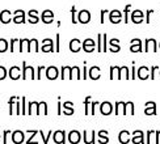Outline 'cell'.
<instances>
[{"label": "cell", "mask_w": 160, "mask_h": 144, "mask_svg": "<svg viewBox=\"0 0 160 144\" xmlns=\"http://www.w3.org/2000/svg\"><path fill=\"white\" fill-rule=\"evenodd\" d=\"M137 77L141 79V80H147L150 79V68L146 67V65H141L137 70Z\"/></svg>", "instance_id": "5bb4252c"}, {"label": "cell", "mask_w": 160, "mask_h": 144, "mask_svg": "<svg viewBox=\"0 0 160 144\" xmlns=\"http://www.w3.org/2000/svg\"><path fill=\"white\" fill-rule=\"evenodd\" d=\"M156 71H159L158 65H152V67L150 68V79L151 80H155L156 79Z\"/></svg>", "instance_id": "b9f144b4"}, {"label": "cell", "mask_w": 160, "mask_h": 144, "mask_svg": "<svg viewBox=\"0 0 160 144\" xmlns=\"http://www.w3.org/2000/svg\"><path fill=\"white\" fill-rule=\"evenodd\" d=\"M137 79V68H135V62H132V67H131V80Z\"/></svg>", "instance_id": "f907efd6"}, {"label": "cell", "mask_w": 160, "mask_h": 144, "mask_svg": "<svg viewBox=\"0 0 160 144\" xmlns=\"http://www.w3.org/2000/svg\"><path fill=\"white\" fill-rule=\"evenodd\" d=\"M109 51L110 52H119L121 51V46H119V39L112 38L109 41Z\"/></svg>", "instance_id": "83f0119b"}, {"label": "cell", "mask_w": 160, "mask_h": 144, "mask_svg": "<svg viewBox=\"0 0 160 144\" xmlns=\"http://www.w3.org/2000/svg\"><path fill=\"white\" fill-rule=\"evenodd\" d=\"M82 79H88V70H87V62H84V67H83V74H82Z\"/></svg>", "instance_id": "db71d44e"}, {"label": "cell", "mask_w": 160, "mask_h": 144, "mask_svg": "<svg viewBox=\"0 0 160 144\" xmlns=\"http://www.w3.org/2000/svg\"><path fill=\"white\" fill-rule=\"evenodd\" d=\"M16 49H17V51H18V49H20V39L12 38L11 41H9V50H11L12 52H15Z\"/></svg>", "instance_id": "836d02e7"}, {"label": "cell", "mask_w": 160, "mask_h": 144, "mask_svg": "<svg viewBox=\"0 0 160 144\" xmlns=\"http://www.w3.org/2000/svg\"><path fill=\"white\" fill-rule=\"evenodd\" d=\"M131 143L132 144H143L144 143V132L142 130H135L131 135Z\"/></svg>", "instance_id": "52a82bcc"}, {"label": "cell", "mask_w": 160, "mask_h": 144, "mask_svg": "<svg viewBox=\"0 0 160 144\" xmlns=\"http://www.w3.org/2000/svg\"><path fill=\"white\" fill-rule=\"evenodd\" d=\"M28 22L29 24H37L41 18H38V11L37 9H30L28 12Z\"/></svg>", "instance_id": "f546056e"}, {"label": "cell", "mask_w": 160, "mask_h": 144, "mask_svg": "<svg viewBox=\"0 0 160 144\" xmlns=\"http://www.w3.org/2000/svg\"><path fill=\"white\" fill-rule=\"evenodd\" d=\"M96 47H97V45L92 38H87L85 41L83 42V50L85 52H93Z\"/></svg>", "instance_id": "2e32d148"}, {"label": "cell", "mask_w": 160, "mask_h": 144, "mask_svg": "<svg viewBox=\"0 0 160 144\" xmlns=\"http://www.w3.org/2000/svg\"><path fill=\"white\" fill-rule=\"evenodd\" d=\"M57 108H58V111H57V114L58 115H62V103H61V97H58V103H57Z\"/></svg>", "instance_id": "9f6ffc18"}, {"label": "cell", "mask_w": 160, "mask_h": 144, "mask_svg": "<svg viewBox=\"0 0 160 144\" xmlns=\"http://www.w3.org/2000/svg\"><path fill=\"white\" fill-rule=\"evenodd\" d=\"M68 47H70V51H71V52H79L80 50L83 49V43H82V41H80V39L72 38L71 41H70Z\"/></svg>", "instance_id": "9a60e30c"}, {"label": "cell", "mask_w": 160, "mask_h": 144, "mask_svg": "<svg viewBox=\"0 0 160 144\" xmlns=\"http://www.w3.org/2000/svg\"><path fill=\"white\" fill-rule=\"evenodd\" d=\"M12 142L15 144H21L24 143V132L21 130H16V131H12Z\"/></svg>", "instance_id": "7402d4cb"}, {"label": "cell", "mask_w": 160, "mask_h": 144, "mask_svg": "<svg viewBox=\"0 0 160 144\" xmlns=\"http://www.w3.org/2000/svg\"><path fill=\"white\" fill-rule=\"evenodd\" d=\"M8 134H12L9 130H5V131H4V134H3V143H4V144L7 143V135H8Z\"/></svg>", "instance_id": "91938a15"}, {"label": "cell", "mask_w": 160, "mask_h": 144, "mask_svg": "<svg viewBox=\"0 0 160 144\" xmlns=\"http://www.w3.org/2000/svg\"><path fill=\"white\" fill-rule=\"evenodd\" d=\"M106 13H109V11L108 9H102L101 12H100V15H101V18H100V22L101 24H104L105 22V15Z\"/></svg>", "instance_id": "11a10c76"}, {"label": "cell", "mask_w": 160, "mask_h": 144, "mask_svg": "<svg viewBox=\"0 0 160 144\" xmlns=\"http://www.w3.org/2000/svg\"><path fill=\"white\" fill-rule=\"evenodd\" d=\"M131 21L134 24H142L143 21H146L144 18V13L141 9H135L131 12Z\"/></svg>", "instance_id": "ba28073f"}, {"label": "cell", "mask_w": 160, "mask_h": 144, "mask_svg": "<svg viewBox=\"0 0 160 144\" xmlns=\"http://www.w3.org/2000/svg\"><path fill=\"white\" fill-rule=\"evenodd\" d=\"M98 143L100 144H108L109 143V137H108V131L106 130H100L98 131Z\"/></svg>", "instance_id": "1f68e13d"}, {"label": "cell", "mask_w": 160, "mask_h": 144, "mask_svg": "<svg viewBox=\"0 0 160 144\" xmlns=\"http://www.w3.org/2000/svg\"><path fill=\"white\" fill-rule=\"evenodd\" d=\"M12 12L9 9H4L0 12V22L2 24H9L11 21H13V18H11Z\"/></svg>", "instance_id": "d4e9b609"}, {"label": "cell", "mask_w": 160, "mask_h": 144, "mask_svg": "<svg viewBox=\"0 0 160 144\" xmlns=\"http://www.w3.org/2000/svg\"><path fill=\"white\" fill-rule=\"evenodd\" d=\"M28 105H29V108H28V115H33V114H34V110H36V113H37L38 102H36V101H30Z\"/></svg>", "instance_id": "8d00e7d4"}, {"label": "cell", "mask_w": 160, "mask_h": 144, "mask_svg": "<svg viewBox=\"0 0 160 144\" xmlns=\"http://www.w3.org/2000/svg\"><path fill=\"white\" fill-rule=\"evenodd\" d=\"M59 76H61V74H59V70L55 65H50V67L46 68V77H48L49 80H55Z\"/></svg>", "instance_id": "7c38bea8"}, {"label": "cell", "mask_w": 160, "mask_h": 144, "mask_svg": "<svg viewBox=\"0 0 160 144\" xmlns=\"http://www.w3.org/2000/svg\"><path fill=\"white\" fill-rule=\"evenodd\" d=\"M118 142L121 143V144H128L131 142V135L128 130H122V131H119V134H118Z\"/></svg>", "instance_id": "ac0fdd59"}, {"label": "cell", "mask_w": 160, "mask_h": 144, "mask_svg": "<svg viewBox=\"0 0 160 144\" xmlns=\"http://www.w3.org/2000/svg\"><path fill=\"white\" fill-rule=\"evenodd\" d=\"M59 39H61V36H59L58 33H57V49H55V51H57V52L61 51V47H59Z\"/></svg>", "instance_id": "94428289"}, {"label": "cell", "mask_w": 160, "mask_h": 144, "mask_svg": "<svg viewBox=\"0 0 160 144\" xmlns=\"http://www.w3.org/2000/svg\"><path fill=\"white\" fill-rule=\"evenodd\" d=\"M154 12H155L154 9H148V11H147V13H146V22H147V24H150V22H151V15H152Z\"/></svg>", "instance_id": "f5cc1de1"}, {"label": "cell", "mask_w": 160, "mask_h": 144, "mask_svg": "<svg viewBox=\"0 0 160 144\" xmlns=\"http://www.w3.org/2000/svg\"><path fill=\"white\" fill-rule=\"evenodd\" d=\"M41 51L42 52H54L55 49H54V42L52 39L50 38H45L42 41V47H41Z\"/></svg>", "instance_id": "4fadbf2b"}, {"label": "cell", "mask_w": 160, "mask_h": 144, "mask_svg": "<svg viewBox=\"0 0 160 144\" xmlns=\"http://www.w3.org/2000/svg\"><path fill=\"white\" fill-rule=\"evenodd\" d=\"M68 79L70 80H74V79L80 80V79H82V72H80V68L78 65H75V67H68Z\"/></svg>", "instance_id": "e0dca14e"}, {"label": "cell", "mask_w": 160, "mask_h": 144, "mask_svg": "<svg viewBox=\"0 0 160 144\" xmlns=\"http://www.w3.org/2000/svg\"><path fill=\"white\" fill-rule=\"evenodd\" d=\"M97 51L102 52V34H97Z\"/></svg>", "instance_id": "f6af8a7d"}, {"label": "cell", "mask_w": 160, "mask_h": 144, "mask_svg": "<svg viewBox=\"0 0 160 144\" xmlns=\"http://www.w3.org/2000/svg\"><path fill=\"white\" fill-rule=\"evenodd\" d=\"M39 135H41V137H42V140H43V144H48L49 143V139H50V136H52V131H50L49 132V135H43V132L42 131H39Z\"/></svg>", "instance_id": "bcb514c9"}, {"label": "cell", "mask_w": 160, "mask_h": 144, "mask_svg": "<svg viewBox=\"0 0 160 144\" xmlns=\"http://www.w3.org/2000/svg\"><path fill=\"white\" fill-rule=\"evenodd\" d=\"M130 9H131V4H128L125 7V9H123V22L125 24H128L129 22V13H130Z\"/></svg>", "instance_id": "74e56055"}, {"label": "cell", "mask_w": 160, "mask_h": 144, "mask_svg": "<svg viewBox=\"0 0 160 144\" xmlns=\"http://www.w3.org/2000/svg\"><path fill=\"white\" fill-rule=\"evenodd\" d=\"M67 136H68V142H70L71 144H78L80 140H82V134H80L78 130L70 131Z\"/></svg>", "instance_id": "d6986e66"}, {"label": "cell", "mask_w": 160, "mask_h": 144, "mask_svg": "<svg viewBox=\"0 0 160 144\" xmlns=\"http://www.w3.org/2000/svg\"><path fill=\"white\" fill-rule=\"evenodd\" d=\"M8 75L12 80H18L20 77H21V70H20L17 65H12V67L8 70Z\"/></svg>", "instance_id": "cb8c5ba5"}, {"label": "cell", "mask_w": 160, "mask_h": 144, "mask_svg": "<svg viewBox=\"0 0 160 144\" xmlns=\"http://www.w3.org/2000/svg\"><path fill=\"white\" fill-rule=\"evenodd\" d=\"M43 70H45L43 65H39V67H38V70H37V79H38V80L42 77V76H41V74H42V71H43Z\"/></svg>", "instance_id": "680465c9"}, {"label": "cell", "mask_w": 160, "mask_h": 144, "mask_svg": "<svg viewBox=\"0 0 160 144\" xmlns=\"http://www.w3.org/2000/svg\"><path fill=\"white\" fill-rule=\"evenodd\" d=\"M66 72H67V65H63V67L61 68V79L62 80L66 79Z\"/></svg>", "instance_id": "6f0895ef"}, {"label": "cell", "mask_w": 160, "mask_h": 144, "mask_svg": "<svg viewBox=\"0 0 160 144\" xmlns=\"http://www.w3.org/2000/svg\"><path fill=\"white\" fill-rule=\"evenodd\" d=\"M152 134H155L154 130H150L148 132H147V143H151V135H152Z\"/></svg>", "instance_id": "6125c7cd"}, {"label": "cell", "mask_w": 160, "mask_h": 144, "mask_svg": "<svg viewBox=\"0 0 160 144\" xmlns=\"http://www.w3.org/2000/svg\"><path fill=\"white\" fill-rule=\"evenodd\" d=\"M37 51H38V41L36 38L29 39V46H28L26 52H37Z\"/></svg>", "instance_id": "d6a6232c"}, {"label": "cell", "mask_w": 160, "mask_h": 144, "mask_svg": "<svg viewBox=\"0 0 160 144\" xmlns=\"http://www.w3.org/2000/svg\"><path fill=\"white\" fill-rule=\"evenodd\" d=\"M116 71H117V79L118 80H121V79H126V80H129V79H131L129 68L126 67V65H122V67H117L116 65Z\"/></svg>", "instance_id": "277c9868"}, {"label": "cell", "mask_w": 160, "mask_h": 144, "mask_svg": "<svg viewBox=\"0 0 160 144\" xmlns=\"http://www.w3.org/2000/svg\"><path fill=\"white\" fill-rule=\"evenodd\" d=\"M114 113L116 115H126L128 114V102H123V101H117L116 102V106H114Z\"/></svg>", "instance_id": "8992f818"}, {"label": "cell", "mask_w": 160, "mask_h": 144, "mask_svg": "<svg viewBox=\"0 0 160 144\" xmlns=\"http://www.w3.org/2000/svg\"><path fill=\"white\" fill-rule=\"evenodd\" d=\"M17 97H15V96H12L11 98H9V115H13L15 114V100H16Z\"/></svg>", "instance_id": "60d3db41"}, {"label": "cell", "mask_w": 160, "mask_h": 144, "mask_svg": "<svg viewBox=\"0 0 160 144\" xmlns=\"http://www.w3.org/2000/svg\"><path fill=\"white\" fill-rule=\"evenodd\" d=\"M128 110L130 111V115L135 114V108H134V102L132 101H128Z\"/></svg>", "instance_id": "c3c4849f"}, {"label": "cell", "mask_w": 160, "mask_h": 144, "mask_svg": "<svg viewBox=\"0 0 160 144\" xmlns=\"http://www.w3.org/2000/svg\"><path fill=\"white\" fill-rule=\"evenodd\" d=\"M36 115H48V103H46L45 101L38 102Z\"/></svg>", "instance_id": "4dcf8cb0"}, {"label": "cell", "mask_w": 160, "mask_h": 144, "mask_svg": "<svg viewBox=\"0 0 160 144\" xmlns=\"http://www.w3.org/2000/svg\"><path fill=\"white\" fill-rule=\"evenodd\" d=\"M28 46H29V39H20V49H18V52H24V47H26L28 50Z\"/></svg>", "instance_id": "ab89813d"}, {"label": "cell", "mask_w": 160, "mask_h": 144, "mask_svg": "<svg viewBox=\"0 0 160 144\" xmlns=\"http://www.w3.org/2000/svg\"><path fill=\"white\" fill-rule=\"evenodd\" d=\"M158 41L155 38H146L144 39V52H148V51H152V52H158Z\"/></svg>", "instance_id": "7a4b0ae2"}, {"label": "cell", "mask_w": 160, "mask_h": 144, "mask_svg": "<svg viewBox=\"0 0 160 144\" xmlns=\"http://www.w3.org/2000/svg\"><path fill=\"white\" fill-rule=\"evenodd\" d=\"M52 140H54V144H66V131L58 130L52 132Z\"/></svg>", "instance_id": "3957f363"}, {"label": "cell", "mask_w": 160, "mask_h": 144, "mask_svg": "<svg viewBox=\"0 0 160 144\" xmlns=\"http://www.w3.org/2000/svg\"><path fill=\"white\" fill-rule=\"evenodd\" d=\"M8 49H9L8 41H5L4 38H0V52H5Z\"/></svg>", "instance_id": "f35d334b"}, {"label": "cell", "mask_w": 160, "mask_h": 144, "mask_svg": "<svg viewBox=\"0 0 160 144\" xmlns=\"http://www.w3.org/2000/svg\"><path fill=\"white\" fill-rule=\"evenodd\" d=\"M130 51L131 52H142L143 51V45L139 38H132L130 42Z\"/></svg>", "instance_id": "30bf717a"}, {"label": "cell", "mask_w": 160, "mask_h": 144, "mask_svg": "<svg viewBox=\"0 0 160 144\" xmlns=\"http://www.w3.org/2000/svg\"><path fill=\"white\" fill-rule=\"evenodd\" d=\"M159 50H160V42H159Z\"/></svg>", "instance_id": "03108f58"}, {"label": "cell", "mask_w": 160, "mask_h": 144, "mask_svg": "<svg viewBox=\"0 0 160 144\" xmlns=\"http://www.w3.org/2000/svg\"><path fill=\"white\" fill-rule=\"evenodd\" d=\"M83 139H84L85 144H95V142H96V131L92 130L91 135H88V132L84 131V132H83Z\"/></svg>", "instance_id": "484cf974"}, {"label": "cell", "mask_w": 160, "mask_h": 144, "mask_svg": "<svg viewBox=\"0 0 160 144\" xmlns=\"http://www.w3.org/2000/svg\"><path fill=\"white\" fill-rule=\"evenodd\" d=\"M63 105V114L64 115H72L75 113V110H74V103H72L71 101H66Z\"/></svg>", "instance_id": "f1b7e54d"}, {"label": "cell", "mask_w": 160, "mask_h": 144, "mask_svg": "<svg viewBox=\"0 0 160 144\" xmlns=\"http://www.w3.org/2000/svg\"><path fill=\"white\" fill-rule=\"evenodd\" d=\"M71 16H72V24H78V17H76V7L72 5L71 7Z\"/></svg>", "instance_id": "ee69618b"}, {"label": "cell", "mask_w": 160, "mask_h": 144, "mask_svg": "<svg viewBox=\"0 0 160 144\" xmlns=\"http://www.w3.org/2000/svg\"><path fill=\"white\" fill-rule=\"evenodd\" d=\"M21 79L26 80V79H32V80H34L37 77L36 74H34V68L32 67V65H28L26 64L25 60H22V70H21Z\"/></svg>", "instance_id": "6da1fadb"}, {"label": "cell", "mask_w": 160, "mask_h": 144, "mask_svg": "<svg viewBox=\"0 0 160 144\" xmlns=\"http://www.w3.org/2000/svg\"><path fill=\"white\" fill-rule=\"evenodd\" d=\"M78 21L80 24H88L91 21V12L88 9H82L78 13Z\"/></svg>", "instance_id": "8fae6325"}, {"label": "cell", "mask_w": 160, "mask_h": 144, "mask_svg": "<svg viewBox=\"0 0 160 144\" xmlns=\"http://www.w3.org/2000/svg\"><path fill=\"white\" fill-rule=\"evenodd\" d=\"M113 110H114V108H113L112 102L104 101V102L100 103V113H101L102 115H110L113 113Z\"/></svg>", "instance_id": "5b68a950"}, {"label": "cell", "mask_w": 160, "mask_h": 144, "mask_svg": "<svg viewBox=\"0 0 160 144\" xmlns=\"http://www.w3.org/2000/svg\"><path fill=\"white\" fill-rule=\"evenodd\" d=\"M108 51V36L106 33L102 34V52H106Z\"/></svg>", "instance_id": "7bdbcfd3"}, {"label": "cell", "mask_w": 160, "mask_h": 144, "mask_svg": "<svg viewBox=\"0 0 160 144\" xmlns=\"http://www.w3.org/2000/svg\"><path fill=\"white\" fill-rule=\"evenodd\" d=\"M155 136H156V144H159V142H160V130L155 131Z\"/></svg>", "instance_id": "be15d7a7"}, {"label": "cell", "mask_w": 160, "mask_h": 144, "mask_svg": "<svg viewBox=\"0 0 160 144\" xmlns=\"http://www.w3.org/2000/svg\"><path fill=\"white\" fill-rule=\"evenodd\" d=\"M0 137H2V135H0Z\"/></svg>", "instance_id": "003e7915"}, {"label": "cell", "mask_w": 160, "mask_h": 144, "mask_svg": "<svg viewBox=\"0 0 160 144\" xmlns=\"http://www.w3.org/2000/svg\"><path fill=\"white\" fill-rule=\"evenodd\" d=\"M91 96H87L85 100H84V114L85 115H91V110H89V106H91Z\"/></svg>", "instance_id": "d590c367"}, {"label": "cell", "mask_w": 160, "mask_h": 144, "mask_svg": "<svg viewBox=\"0 0 160 144\" xmlns=\"http://www.w3.org/2000/svg\"><path fill=\"white\" fill-rule=\"evenodd\" d=\"M146 115H155L156 114V103L154 101L146 102V109H144Z\"/></svg>", "instance_id": "4316f807"}, {"label": "cell", "mask_w": 160, "mask_h": 144, "mask_svg": "<svg viewBox=\"0 0 160 144\" xmlns=\"http://www.w3.org/2000/svg\"><path fill=\"white\" fill-rule=\"evenodd\" d=\"M41 20L43 24H51L54 21V13H52V11H50V9L43 11L41 13Z\"/></svg>", "instance_id": "ffe728a7"}, {"label": "cell", "mask_w": 160, "mask_h": 144, "mask_svg": "<svg viewBox=\"0 0 160 144\" xmlns=\"http://www.w3.org/2000/svg\"><path fill=\"white\" fill-rule=\"evenodd\" d=\"M13 22L15 24H25V12L22 9H17L13 13Z\"/></svg>", "instance_id": "603a6c76"}, {"label": "cell", "mask_w": 160, "mask_h": 144, "mask_svg": "<svg viewBox=\"0 0 160 144\" xmlns=\"http://www.w3.org/2000/svg\"><path fill=\"white\" fill-rule=\"evenodd\" d=\"M116 74H117V71H116V65H112V67H110V75H109L110 80H114V79H116Z\"/></svg>", "instance_id": "816d5d0a"}, {"label": "cell", "mask_w": 160, "mask_h": 144, "mask_svg": "<svg viewBox=\"0 0 160 144\" xmlns=\"http://www.w3.org/2000/svg\"><path fill=\"white\" fill-rule=\"evenodd\" d=\"M101 68L98 67V65H93V67H91L89 68V71H88V76H89V79H92V80H98L100 77H101Z\"/></svg>", "instance_id": "44dd1931"}, {"label": "cell", "mask_w": 160, "mask_h": 144, "mask_svg": "<svg viewBox=\"0 0 160 144\" xmlns=\"http://www.w3.org/2000/svg\"><path fill=\"white\" fill-rule=\"evenodd\" d=\"M159 76H160V68H159Z\"/></svg>", "instance_id": "e7e4bbea"}, {"label": "cell", "mask_w": 160, "mask_h": 144, "mask_svg": "<svg viewBox=\"0 0 160 144\" xmlns=\"http://www.w3.org/2000/svg\"><path fill=\"white\" fill-rule=\"evenodd\" d=\"M98 103H100L98 101H93V102H91V115H95V114H96V106H97Z\"/></svg>", "instance_id": "681fc988"}, {"label": "cell", "mask_w": 160, "mask_h": 144, "mask_svg": "<svg viewBox=\"0 0 160 144\" xmlns=\"http://www.w3.org/2000/svg\"><path fill=\"white\" fill-rule=\"evenodd\" d=\"M109 20H110L112 24H119V22H121L122 20H123L121 11H118V9L110 11V12H109Z\"/></svg>", "instance_id": "9c48e42d"}, {"label": "cell", "mask_w": 160, "mask_h": 144, "mask_svg": "<svg viewBox=\"0 0 160 144\" xmlns=\"http://www.w3.org/2000/svg\"><path fill=\"white\" fill-rule=\"evenodd\" d=\"M7 75H8V71H7V68L3 67V65H0V80H4V79L7 77Z\"/></svg>", "instance_id": "7dc6e473"}, {"label": "cell", "mask_w": 160, "mask_h": 144, "mask_svg": "<svg viewBox=\"0 0 160 144\" xmlns=\"http://www.w3.org/2000/svg\"><path fill=\"white\" fill-rule=\"evenodd\" d=\"M26 132H29V134H32V135H30V137H29V139L26 140L25 143H26V144H37V140L34 142V136H36L37 134H39V131H37V130H28Z\"/></svg>", "instance_id": "e575fe53"}]
</instances>
